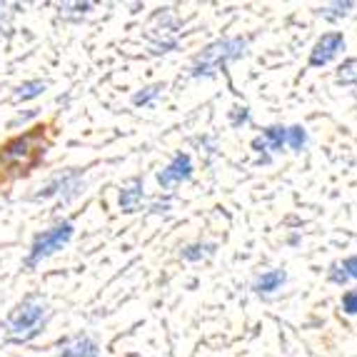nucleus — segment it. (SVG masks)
Here are the masks:
<instances>
[{"instance_id":"6e6552de","label":"nucleus","mask_w":357,"mask_h":357,"mask_svg":"<svg viewBox=\"0 0 357 357\" xmlns=\"http://www.w3.org/2000/svg\"><path fill=\"white\" fill-rule=\"evenodd\" d=\"M282 145H287V128L282 126L265 128L262 135L252 140V150H257V153H280Z\"/></svg>"},{"instance_id":"aec40b11","label":"nucleus","mask_w":357,"mask_h":357,"mask_svg":"<svg viewBox=\"0 0 357 357\" xmlns=\"http://www.w3.org/2000/svg\"><path fill=\"white\" fill-rule=\"evenodd\" d=\"M330 282H335V285H345V282H350V278L345 275V270H342L340 262H333V265H330Z\"/></svg>"},{"instance_id":"a211bd4d","label":"nucleus","mask_w":357,"mask_h":357,"mask_svg":"<svg viewBox=\"0 0 357 357\" xmlns=\"http://www.w3.org/2000/svg\"><path fill=\"white\" fill-rule=\"evenodd\" d=\"M162 90H165V85H162V83L148 85L145 90H140V93H135V96H132V102H135L137 107H140V105H150V102H155V98L160 96Z\"/></svg>"},{"instance_id":"f3484780","label":"nucleus","mask_w":357,"mask_h":357,"mask_svg":"<svg viewBox=\"0 0 357 357\" xmlns=\"http://www.w3.org/2000/svg\"><path fill=\"white\" fill-rule=\"evenodd\" d=\"M287 145H290L295 153H303L305 145H307V130H305L303 126L287 128Z\"/></svg>"},{"instance_id":"4be33fe9","label":"nucleus","mask_w":357,"mask_h":357,"mask_svg":"<svg viewBox=\"0 0 357 357\" xmlns=\"http://www.w3.org/2000/svg\"><path fill=\"white\" fill-rule=\"evenodd\" d=\"M10 30H13V25H10V13H8L6 6L0 3V40L10 36Z\"/></svg>"},{"instance_id":"7ed1b4c3","label":"nucleus","mask_w":357,"mask_h":357,"mask_svg":"<svg viewBox=\"0 0 357 357\" xmlns=\"http://www.w3.org/2000/svg\"><path fill=\"white\" fill-rule=\"evenodd\" d=\"M245 53H248V40H245V38L215 40L195 58V63H192V68H190V75L192 77H213L220 68L240 60Z\"/></svg>"},{"instance_id":"f257e3e1","label":"nucleus","mask_w":357,"mask_h":357,"mask_svg":"<svg viewBox=\"0 0 357 357\" xmlns=\"http://www.w3.org/2000/svg\"><path fill=\"white\" fill-rule=\"evenodd\" d=\"M45 126H36L20 135L10 137L0 145V167H6L13 175H28L33 167H38L48 153V137Z\"/></svg>"},{"instance_id":"412c9836","label":"nucleus","mask_w":357,"mask_h":357,"mask_svg":"<svg viewBox=\"0 0 357 357\" xmlns=\"http://www.w3.org/2000/svg\"><path fill=\"white\" fill-rule=\"evenodd\" d=\"M342 310L347 315H357V290H347L342 295Z\"/></svg>"},{"instance_id":"2eb2a0df","label":"nucleus","mask_w":357,"mask_h":357,"mask_svg":"<svg viewBox=\"0 0 357 357\" xmlns=\"http://www.w3.org/2000/svg\"><path fill=\"white\" fill-rule=\"evenodd\" d=\"M355 8V3H350V0H345V3H333V6H325V8H320V15L325 20H340V18H345L347 13Z\"/></svg>"},{"instance_id":"5701e85b","label":"nucleus","mask_w":357,"mask_h":357,"mask_svg":"<svg viewBox=\"0 0 357 357\" xmlns=\"http://www.w3.org/2000/svg\"><path fill=\"white\" fill-rule=\"evenodd\" d=\"M340 265H342V270H345V275L350 278V280H357V255L345 257V260L340 262Z\"/></svg>"},{"instance_id":"423d86ee","label":"nucleus","mask_w":357,"mask_h":357,"mask_svg":"<svg viewBox=\"0 0 357 357\" xmlns=\"http://www.w3.org/2000/svg\"><path fill=\"white\" fill-rule=\"evenodd\" d=\"M345 50V36L342 33H325L310 50V68H325Z\"/></svg>"},{"instance_id":"9b49d317","label":"nucleus","mask_w":357,"mask_h":357,"mask_svg":"<svg viewBox=\"0 0 357 357\" xmlns=\"http://www.w3.org/2000/svg\"><path fill=\"white\" fill-rule=\"evenodd\" d=\"M287 280V273L285 270H268V273H262L260 278L255 280V285H252V290L257 292V295H275V292L280 290L282 285H285Z\"/></svg>"},{"instance_id":"6ab92c4d","label":"nucleus","mask_w":357,"mask_h":357,"mask_svg":"<svg viewBox=\"0 0 357 357\" xmlns=\"http://www.w3.org/2000/svg\"><path fill=\"white\" fill-rule=\"evenodd\" d=\"M230 123H232V128H240V126H245V123H250V110H248V107H235L230 113Z\"/></svg>"},{"instance_id":"f03ea898","label":"nucleus","mask_w":357,"mask_h":357,"mask_svg":"<svg viewBox=\"0 0 357 357\" xmlns=\"http://www.w3.org/2000/svg\"><path fill=\"white\" fill-rule=\"evenodd\" d=\"M48 317V300L43 298V295H36V292L25 295L6 317V342H13V345L30 342V340L43 333Z\"/></svg>"},{"instance_id":"dca6fc26","label":"nucleus","mask_w":357,"mask_h":357,"mask_svg":"<svg viewBox=\"0 0 357 357\" xmlns=\"http://www.w3.org/2000/svg\"><path fill=\"white\" fill-rule=\"evenodd\" d=\"M337 83L340 85H355L357 83V58L345 60L337 68Z\"/></svg>"},{"instance_id":"ddd939ff","label":"nucleus","mask_w":357,"mask_h":357,"mask_svg":"<svg viewBox=\"0 0 357 357\" xmlns=\"http://www.w3.org/2000/svg\"><path fill=\"white\" fill-rule=\"evenodd\" d=\"M215 252V245L213 243H195V245H188V248H183V252H180V257L188 262H197V260H205V257H210Z\"/></svg>"},{"instance_id":"4468645a","label":"nucleus","mask_w":357,"mask_h":357,"mask_svg":"<svg viewBox=\"0 0 357 357\" xmlns=\"http://www.w3.org/2000/svg\"><path fill=\"white\" fill-rule=\"evenodd\" d=\"M90 8H93L90 3H66V6H60V18L77 23V20H83L88 15Z\"/></svg>"},{"instance_id":"20e7f679","label":"nucleus","mask_w":357,"mask_h":357,"mask_svg":"<svg viewBox=\"0 0 357 357\" xmlns=\"http://www.w3.org/2000/svg\"><path fill=\"white\" fill-rule=\"evenodd\" d=\"M73 235H75V225H73L70 220H58L53 227L38 232L36 238H33V243H30V250H28V255H25L23 265L28 270L38 268L43 260H48L55 252L63 250L73 240Z\"/></svg>"},{"instance_id":"f8f14e48","label":"nucleus","mask_w":357,"mask_h":357,"mask_svg":"<svg viewBox=\"0 0 357 357\" xmlns=\"http://www.w3.org/2000/svg\"><path fill=\"white\" fill-rule=\"evenodd\" d=\"M45 90H48V83H45V80H25V83H20L18 88L13 90V102L36 100V98H40Z\"/></svg>"},{"instance_id":"9d476101","label":"nucleus","mask_w":357,"mask_h":357,"mask_svg":"<svg viewBox=\"0 0 357 357\" xmlns=\"http://www.w3.org/2000/svg\"><path fill=\"white\" fill-rule=\"evenodd\" d=\"M143 197H145V192H143V180L140 178H135V180H130L128 185H123V190H120V210L123 213H137V210L143 208Z\"/></svg>"},{"instance_id":"39448f33","label":"nucleus","mask_w":357,"mask_h":357,"mask_svg":"<svg viewBox=\"0 0 357 357\" xmlns=\"http://www.w3.org/2000/svg\"><path fill=\"white\" fill-rule=\"evenodd\" d=\"M85 183L80 170L70 167V170H63V173L53 175L45 185L38 188V192L33 195V200H53V197H60L63 203H70L73 197H77L83 192Z\"/></svg>"},{"instance_id":"1a4fd4ad","label":"nucleus","mask_w":357,"mask_h":357,"mask_svg":"<svg viewBox=\"0 0 357 357\" xmlns=\"http://www.w3.org/2000/svg\"><path fill=\"white\" fill-rule=\"evenodd\" d=\"M55 357H100V347L88 335H80L75 340H68L66 345H60Z\"/></svg>"},{"instance_id":"0eeeda50","label":"nucleus","mask_w":357,"mask_h":357,"mask_svg":"<svg viewBox=\"0 0 357 357\" xmlns=\"http://www.w3.org/2000/svg\"><path fill=\"white\" fill-rule=\"evenodd\" d=\"M192 178V160L188 153H178L170 160V165L158 175V183L162 188H173V185H180V183H188Z\"/></svg>"}]
</instances>
